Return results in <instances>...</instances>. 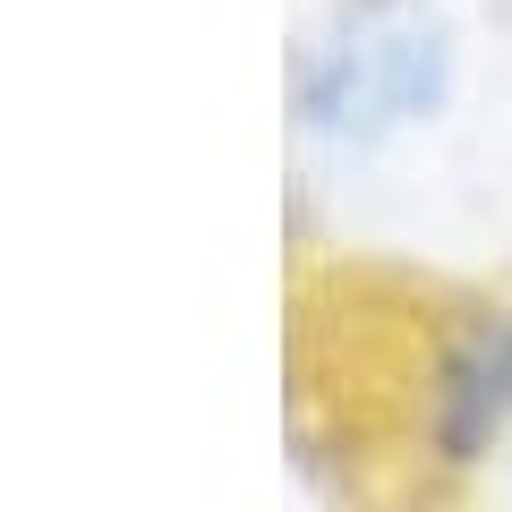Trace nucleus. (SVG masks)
Instances as JSON below:
<instances>
[{
	"label": "nucleus",
	"mask_w": 512,
	"mask_h": 512,
	"mask_svg": "<svg viewBox=\"0 0 512 512\" xmlns=\"http://www.w3.org/2000/svg\"><path fill=\"white\" fill-rule=\"evenodd\" d=\"M444 43L419 18H367L359 35H342L308 77V128L325 137H376L393 120H419L436 103Z\"/></svg>",
	"instance_id": "f257e3e1"
}]
</instances>
